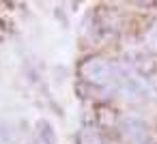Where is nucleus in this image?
<instances>
[{
    "instance_id": "1",
    "label": "nucleus",
    "mask_w": 157,
    "mask_h": 144,
    "mask_svg": "<svg viewBox=\"0 0 157 144\" xmlns=\"http://www.w3.org/2000/svg\"><path fill=\"white\" fill-rule=\"evenodd\" d=\"M80 73H82V78H84L86 82H90V84L110 86V84L118 82V73H121V71H118L110 60L95 56V58H88V60L82 65Z\"/></svg>"
},
{
    "instance_id": "2",
    "label": "nucleus",
    "mask_w": 157,
    "mask_h": 144,
    "mask_svg": "<svg viewBox=\"0 0 157 144\" xmlns=\"http://www.w3.org/2000/svg\"><path fill=\"white\" fill-rule=\"evenodd\" d=\"M121 131L123 135L131 142V144H144L148 140V131H146V125L133 116H127L121 120Z\"/></svg>"
},
{
    "instance_id": "3",
    "label": "nucleus",
    "mask_w": 157,
    "mask_h": 144,
    "mask_svg": "<svg viewBox=\"0 0 157 144\" xmlns=\"http://www.w3.org/2000/svg\"><path fill=\"white\" fill-rule=\"evenodd\" d=\"M80 144H105V140L95 127H86V129H82Z\"/></svg>"
}]
</instances>
